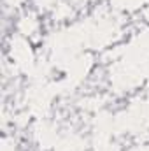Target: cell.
Here are the masks:
<instances>
[{
	"mask_svg": "<svg viewBox=\"0 0 149 151\" xmlns=\"http://www.w3.org/2000/svg\"><path fill=\"white\" fill-rule=\"evenodd\" d=\"M0 151H27L25 144L19 141L18 134H11V132H4L2 137V150Z\"/></svg>",
	"mask_w": 149,
	"mask_h": 151,
	"instance_id": "cell-2",
	"label": "cell"
},
{
	"mask_svg": "<svg viewBox=\"0 0 149 151\" xmlns=\"http://www.w3.org/2000/svg\"><path fill=\"white\" fill-rule=\"evenodd\" d=\"M11 28L14 34L28 39L35 46H39L46 39V16H42L28 4L12 16Z\"/></svg>",
	"mask_w": 149,
	"mask_h": 151,
	"instance_id": "cell-1",
	"label": "cell"
}]
</instances>
